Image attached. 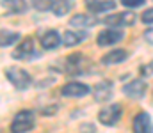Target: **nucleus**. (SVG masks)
<instances>
[{"instance_id": "f257e3e1", "label": "nucleus", "mask_w": 153, "mask_h": 133, "mask_svg": "<svg viewBox=\"0 0 153 133\" xmlns=\"http://www.w3.org/2000/svg\"><path fill=\"white\" fill-rule=\"evenodd\" d=\"M34 126H36V112L25 108L13 117L9 130L11 133H29L30 130H34Z\"/></svg>"}, {"instance_id": "f03ea898", "label": "nucleus", "mask_w": 153, "mask_h": 133, "mask_svg": "<svg viewBox=\"0 0 153 133\" xmlns=\"http://www.w3.org/2000/svg\"><path fill=\"white\" fill-rule=\"evenodd\" d=\"M87 69H89V64L82 53H71L70 57H66L62 60V68H61V71L68 76L87 75Z\"/></svg>"}, {"instance_id": "7ed1b4c3", "label": "nucleus", "mask_w": 153, "mask_h": 133, "mask_svg": "<svg viewBox=\"0 0 153 133\" xmlns=\"http://www.w3.org/2000/svg\"><path fill=\"white\" fill-rule=\"evenodd\" d=\"M5 78L18 89V90H27V89L32 85V76L29 75V71L22 69V68H16V66H11V68H5Z\"/></svg>"}, {"instance_id": "20e7f679", "label": "nucleus", "mask_w": 153, "mask_h": 133, "mask_svg": "<svg viewBox=\"0 0 153 133\" xmlns=\"http://www.w3.org/2000/svg\"><path fill=\"white\" fill-rule=\"evenodd\" d=\"M38 57H41V51L36 50V43L32 37H25L13 50V59L16 60H34Z\"/></svg>"}, {"instance_id": "39448f33", "label": "nucleus", "mask_w": 153, "mask_h": 133, "mask_svg": "<svg viewBox=\"0 0 153 133\" xmlns=\"http://www.w3.org/2000/svg\"><path fill=\"white\" fill-rule=\"evenodd\" d=\"M123 115V107L119 103H111L98 112V121L103 126H116Z\"/></svg>"}, {"instance_id": "423d86ee", "label": "nucleus", "mask_w": 153, "mask_h": 133, "mask_svg": "<svg viewBox=\"0 0 153 133\" xmlns=\"http://www.w3.org/2000/svg\"><path fill=\"white\" fill-rule=\"evenodd\" d=\"M137 21V16L135 12L132 11H123V12H116V14H111L103 20L105 25H109L111 29H123V27H132L135 25Z\"/></svg>"}, {"instance_id": "0eeeda50", "label": "nucleus", "mask_w": 153, "mask_h": 133, "mask_svg": "<svg viewBox=\"0 0 153 133\" xmlns=\"http://www.w3.org/2000/svg\"><path fill=\"white\" fill-rule=\"evenodd\" d=\"M114 96V84L112 80H100L93 87V98L96 103H107Z\"/></svg>"}, {"instance_id": "6e6552de", "label": "nucleus", "mask_w": 153, "mask_h": 133, "mask_svg": "<svg viewBox=\"0 0 153 133\" xmlns=\"http://www.w3.org/2000/svg\"><path fill=\"white\" fill-rule=\"evenodd\" d=\"M146 90H148V84L143 78H134V80H130V82H126L123 85V94L126 98H130V99H141V98H144Z\"/></svg>"}, {"instance_id": "1a4fd4ad", "label": "nucleus", "mask_w": 153, "mask_h": 133, "mask_svg": "<svg viewBox=\"0 0 153 133\" xmlns=\"http://www.w3.org/2000/svg\"><path fill=\"white\" fill-rule=\"evenodd\" d=\"M123 39H125V32L121 29H107L96 36V44L98 46H112V44L121 43Z\"/></svg>"}, {"instance_id": "9d476101", "label": "nucleus", "mask_w": 153, "mask_h": 133, "mask_svg": "<svg viewBox=\"0 0 153 133\" xmlns=\"http://www.w3.org/2000/svg\"><path fill=\"white\" fill-rule=\"evenodd\" d=\"M91 92V87L82 82H68L61 87V96L64 98H84Z\"/></svg>"}, {"instance_id": "9b49d317", "label": "nucleus", "mask_w": 153, "mask_h": 133, "mask_svg": "<svg viewBox=\"0 0 153 133\" xmlns=\"http://www.w3.org/2000/svg\"><path fill=\"white\" fill-rule=\"evenodd\" d=\"M39 43L43 46V50H57L62 44V36L55 29H48L39 34Z\"/></svg>"}, {"instance_id": "f8f14e48", "label": "nucleus", "mask_w": 153, "mask_h": 133, "mask_svg": "<svg viewBox=\"0 0 153 133\" xmlns=\"http://www.w3.org/2000/svg\"><path fill=\"white\" fill-rule=\"evenodd\" d=\"M134 133H153V121L148 112H139L132 121Z\"/></svg>"}, {"instance_id": "ddd939ff", "label": "nucleus", "mask_w": 153, "mask_h": 133, "mask_svg": "<svg viewBox=\"0 0 153 133\" xmlns=\"http://www.w3.org/2000/svg\"><path fill=\"white\" fill-rule=\"evenodd\" d=\"M126 59H128V51L125 48H116V50L105 53L102 57V64H105V66H116V64L125 62Z\"/></svg>"}, {"instance_id": "4468645a", "label": "nucleus", "mask_w": 153, "mask_h": 133, "mask_svg": "<svg viewBox=\"0 0 153 133\" xmlns=\"http://www.w3.org/2000/svg\"><path fill=\"white\" fill-rule=\"evenodd\" d=\"M85 39H87V32L85 30H66L62 34V44L68 46V48L76 46V44H80Z\"/></svg>"}, {"instance_id": "2eb2a0df", "label": "nucleus", "mask_w": 153, "mask_h": 133, "mask_svg": "<svg viewBox=\"0 0 153 133\" xmlns=\"http://www.w3.org/2000/svg\"><path fill=\"white\" fill-rule=\"evenodd\" d=\"M98 23V20L94 18V16H91V14H75V16H71V20H70V25L71 27H78V29H91V27H94Z\"/></svg>"}, {"instance_id": "dca6fc26", "label": "nucleus", "mask_w": 153, "mask_h": 133, "mask_svg": "<svg viewBox=\"0 0 153 133\" xmlns=\"http://www.w3.org/2000/svg\"><path fill=\"white\" fill-rule=\"evenodd\" d=\"M85 9L89 11V12H93V14H102V12H109V11H112L116 9V2H102V0H98V2H85Z\"/></svg>"}, {"instance_id": "f3484780", "label": "nucleus", "mask_w": 153, "mask_h": 133, "mask_svg": "<svg viewBox=\"0 0 153 133\" xmlns=\"http://www.w3.org/2000/svg\"><path fill=\"white\" fill-rule=\"evenodd\" d=\"M29 9V4L27 2H18V0H4L2 2V11L7 12V14H22Z\"/></svg>"}, {"instance_id": "a211bd4d", "label": "nucleus", "mask_w": 153, "mask_h": 133, "mask_svg": "<svg viewBox=\"0 0 153 133\" xmlns=\"http://www.w3.org/2000/svg\"><path fill=\"white\" fill-rule=\"evenodd\" d=\"M20 39H22V34L20 32H13L9 29H2V32H0V44H2V48L13 46V44L18 43Z\"/></svg>"}, {"instance_id": "6ab92c4d", "label": "nucleus", "mask_w": 153, "mask_h": 133, "mask_svg": "<svg viewBox=\"0 0 153 133\" xmlns=\"http://www.w3.org/2000/svg\"><path fill=\"white\" fill-rule=\"evenodd\" d=\"M73 9V2H62V0H57L52 4V12L55 16H64L68 14L70 11Z\"/></svg>"}, {"instance_id": "aec40b11", "label": "nucleus", "mask_w": 153, "mask_h": 133, "mask_svg": "<svg viewBox=\"0 0 153 133\" xmlns=\"http://www.w3.org/2000/svg\"><path fill=\"white\" fill-rule=\"evenodd\" d=\"M52 4H53V2H45V0H41V2H32V7H34L36 11H52Z\"/></svg>"}, {"instance_id": "412c9836", "label": "nucleus", "mask_w": 153, "mask_h": 133, "mask_svg": "<svg viewBox=\"0 0 153 133\" xmlns=\"http://www.w3.org/2000/svg\"><path fill=\"white\" fill-rule=\"evenodd\" d=\"M121 4H123L126 9H139V7L144 5V0H123Z\"/></svg>"}, {"instance_id": "4be33fe9", "label": "nucleus", "mask_w": 153, "mask_h": 133, "mask_svg": "<svg viewBox=\"0 0 153 133\" xmlns=\"http://www.w3.org/2000/svg\"><path fill=\"white\" fill-rule=\"evenodd\" d=\"M141 21H143V23H146V25H152V23H153V7L146 9V11L141 14Z\"/></svg>"}, {"instance_id": "5701e85b", "label": "nucleus", "mask_w": 153, "mask_h": 133, "mask_svg": "<svg viewBox=\"0 0 153 133\" xmlns=\"http://www.w3.org/2000/svg\"><path fill=\"white\" fill-rule=\"evenodd\" d=\"M78 130H80V133H96V126L93 123H82Z\"/></svg>"}, {"instance_id": "b1692460", "label": "nucleus", "mask_w": 153, "mask_h": 133, "mask_svg": "<svg viewBox=\"0 0 153 133\" xmlns=\"http://www.w3.org/2000/svg\"><path fill=\"white\" fill-rule=\"evenodd\" d=\"M141 73H143L144 76H153V60L150 64H143V66H141Z\"/></svg>"}, {"instance_id": "393cba45", "label": "nucleus", "mask_w": 153, "mask_h": 133, "mask_svg": "<svg viewBox=\"0 0 153 133\" xmlns=\"http://www.w3.org/2000/svg\"><path fill=\"white\" fill-rule=\"evenodd\" d=\"M143 37H144V41H146L148 44H153V27H150V29H146V30H144Z\"/></svg>"}]
</instances>
